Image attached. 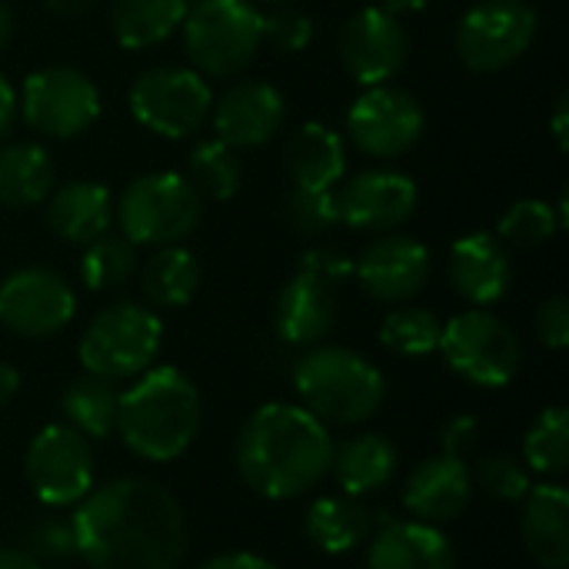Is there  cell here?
I'll list each match as a JSON object with an SVG mask.
<instances>
[{
    "label": "cell",
    "mask_w": 569,
    "mask_h": 569,
    "mask_svg": "<svg viewBox=\"0 0 569 569\" xmlns=\"http://www.w3.org/2000/svg\"><path fill=\"white\" fill-rule=\"evenodd\" d=\"M77 557L90 569H180L187 520L177 497L147 477L93 487L70 517Z\"/></svg>",
    "instance_id": "obj_1"
},
{
    "label": "cell",
    "mask_w": 569,
    "mask_h": 569,
    "mask_svg": "<svg viewBox=\"0 0 569 569\" xmlns=\"http://www.w3.org/2000/svg\"><path fill=\"white\" fill-rule=\"evenodd\" d=\"M330 430L297 403H263L253 410L237 440L233 467L263 500H297L330 477Z\"/></svg>",
    "instance_id": "obj_2"
},
{
    "label": "cell",
    "mask_w": 569,
    "mask_h": 569,
    "mask_svg": "<svg viewBox=\"0 0 569 569\" xmlns=\"http://www.w3.org/2000/svg\"><path fill=\"white\" fill-rule=\"evenodd\" d=\"M203 423L197 383L177 367H150L120 393L117 433L123 447L150 463H170L190 450Z\"/></svg>",
    "instance_id": "obj_3"
},
{
    "label": "cell",
    "mask_w": 569,
    "mask_h": 569,
    "mask_svg": "<svg viewBox=\"0 0 569 569\" xmlns=\"http://www.w3.org/2000/svg\"><path fill=\"white\" fill-rule=\"evenodd\" d=\"M300 407L330 427H360L377 417L387 400L383 373L357 350L310 347L293 367Z\"/></svg>",
    "instance_id": "obj_4"
},
{
    "label": "cell",
    "mask_w": 569,
    "mask_h": 569,
    "mask_svg": "<svg viewBox=\"0 0 569 569\" xmlns=\"http://www.w3.org/2000/svg\"><path fill=\"white\" fill-rule=\"evenodd\" d=\"M180 30L193 70L213 80L240 77L263 50V10L250 0H197Z\"/></svg>",
    "instance_id": "obj_5"
},
{
    "label": "cell",
    "mask_w": 569,
    "mask_h": 569,
    "mask_svg": "<svg viewBox=\"0 0 569 569\" xmlns=\"http://www.w3.org/2000/svg\"><path fill=\"white\" fill-rule=\"evenodd\" d=\"M203 213V197L183 173L153 170L130 180L113 207L120 233L133 247H173L183 243Z\"/></svg>",
    "instance_id": "obj_6"
},
{
    "label": "cell",
    "mask_w": 569,
    "mask_h": 569,
    "mask_svg": "<svg viewBox=\"0 0 569 569\" xmlns=\"http://www.w3.org/2000/svg\"><path fill=\"white\" fill-rule=\"evenodd\" d=\"M163 343L160 317L133 300L103 307L83 330L77 343L80 367L103 380H133L153 367Z\"/></svg>",
    "instance_id": "obj_7"
},
{
    "label": "cell",
    "mask_w": 569,
    "mask_h": 569,
    "mask_svg": "<svg viewBox=\"0 0 569 569\" xmlns=\"http://www.w3.org/2000/svg\"><path fill=\"white\" fill-rule=\"evenodd\" d=\"M437 350L460 380L483 390H500L513 383L523 367L520 337L507 320L483 307L463 310L453 320H447Z\"/></svg>",
    "instance_id": "obj_8"
},
{
    "label": "cell",
    "mask_w": 569,
    "mask_h": 569,
    "mask_svg": "<svg viewBox=\"0 0 569 569\" xmlns=\"http://www.w3.org/2000/svg\"><path fill=\"white\" fill-rule=\"evenodd\" d=\"M130 113L133 120L167 140H183L210 120L213 90L203 73L193 67L160 63L137 73L130 83Z\"/></svg>",
    "instance_id": "obj_9"
},
{
    "label": "cell",
    "mask_w": 569,
    "mask_h": 569,
    "mask_svg": "<svg viewBox=\"0 0 569 569\" xmlns=\"http://www.w3.org/2000/svg\"><path fill=\"white\" fill-rule=\"evenodd\" d=\"M17 110L30 130L70 140L100 117V90L83 70L70 63H50L27 73Z\"/></svg>",
    "instance_id": "obj_10"
},
{
    "label": "cell",
    "mask_w": 569,
    "mask_h": 569,
    "mask_svg": "<svg viewBox=\"0 0 569 569\" xmlns=\"http://www.w3.org/2000/svg\"><path fill=\"white\" fill-rule=\"evenodd\" d=\"M537 40V10L527 0H480L457 23V53L473 73L517 63Z\"/></svg>",
    "instance_id": "obj_11"
},
{
    "label": "cell",
    "mask_w": 569,
    "mask_h": 569,
    "mask_svg": "<svg viewBox=\"0 0 569 569\" xmlns=\"http://www.w3.org/2000/svg\"><path fill=\"white\" fill-rule=\"evenodd\" d=\"M23 480L47 510L77 507L93 490V450L67 423L43 427L23 453Z\"/></svg>",
    "instance_id": "obj_12"
},
{
    "label": "cell",
    "mask_w": 569,
    "mask_h": 569,
    "mask_svg": "<svg viewBox=\"0 0 569 569\" xmlns=\"http://www.w3.org/2000/svg\"><path fill=\"white\" fill-rule=\"evenodd\" d=\"M427 113L420 100L393 83L367 87L347 113V140L373 160H397L423 137Z\"/></svg>",
    "instance_id": "obj_13"
},
{
    "label": "cell",
    "mask_w": 569,
    "mask_h": 569,
    "mask_svg": "<svg viewBox=\"0 0 569 569\" xmlns=\"http://www.w3.org/2000/svg\"><path fill=\"white\" fill-rule=\"evenodd\" d=\"M77 313V293L50 267H20L0 280V323L27 340L60 333Z\"/></svg>",
    "instance_id": "obj_14"
},
{
    "label": "cell",
    "mask_w": 569,
    "mask_h": 569,
    "mask_svg": "<svg viewBox=\"0 0 569 569\" xmlns=\"http://www.w3.org/2000/svg\"><path fill=\"white\" fill-rule=\"evenodd\" d=\"M340 60L347 73L363 87L390 83L410 57V37L400 17L387 13L383 7H363L340 27L337 40Z\"/></svg>",
    "instance_id": "obj_15"
},
{
    "label": "cell",
    "mask_w": 569,
    "mask_h": 569,
    "mask_svg": "<svg viewBox=\"0 0 569 569\" xmlns=\"http://www.w3.org/2000/svg\"><path fill=\"white\" fill-rule=\"evenodd\" d=\"M430 270V250L403 233H380V240H373L353 263L357 283L380 303H410L427 287Z\"/></svg>",
    "instance_id": "obj_16"
},
{
    "label": "cell",
    "mask_w": 569,
    "mask_h": 569,
    "mask_svg": "<svg viewBox=\"0 0 569 569\" xmlns=\"http://www.w3.org/2000/svg\"><path fill=\"white\" fill-rule=\"evenodd\" d=\"M417 210V183L400 170H363L337 190L340 223L363 233H390Z\"/></svg>",
    "instance_id": "obj_17"
},
{
    "label": "cell",
    "mask_w": 569,
    "mask_h": 569,
    "mask_svg": "<svg viewBox=\"0 0 569 569\" xmlns=\"http://www.w3.org/2000/svg\"><path fill=\"white\" fill-rule=\"evenodd\" d=\"M287 117L283 93L267 80H233L220 97H213L210 120L217 140L230 143L233 150L263 147L277 137Z\"/></svg>",
    "instance_id": "obj_18"
},
{
    "label": "cell",
    "mask_w": 569,
    "mask_h": 569,
    "mask_svg": "<svg viewBox=\"0 0 569 569\" xmlns=\"http://www.w3.org/2000/svg\"><path fill=\"white\" fill-rule=\"evenodd\" d=\"M447 273L453 290L473 307H493L510 293L513 260L500 237L493 233H467L453 240L447 257Z\"/></svg>",
    "instance_id": "obj_19"
},
{
    "label": "cell",
    "mask_w": 569,
    "mask_h": 569,
    "mask_svg": "<svg viewBox=\"0 0 569 569\" xmlns=\"http://www.w3.org/2000/svg\"><path fill=\"white\" fill-rule=\"evenodd\" d=\"M473 500V473L467 460L457 457H427L413 473L407 477L403 487V507L413 520L443 527L457 520Z\"/></svg>",
    "instance_id": "obj_20"
},
{
    "label": "cell",
    "mask_w": 569,
    "mask_h": 569,
    "mask_svg": "<svg viewBox=\"0 0 569 569\" xmlns=\"http://www.w3.org/2000/svg\"><path fill=\"white\" fill-rule=\"evenodd\" d=\"M337 323V290L313 273L297 270L277 293L273 327L290 347H320Z\"/></svg>",
    "instance_id": "obj_21"
},
{
    "label": "cell",
    "mask_w": 569,
    "mask_h": 569,
    "mask_svg": "<svg viewBox=\"0 0 569 569\" xmlns=\"http://www.w3.org/2000/svg\"><path fill=\"white\" fill-rule=\"evenodd\" d=\"M457 557L440 527L390 520L367 540V569H453Z\"/></svg>",
    "instance_id": "obj_22"
},
{
    "label": "cell",
    "mask_w": 569,
    "mask_h": 569,
    "mask_svg": "<svg viewBox=\"0 0 569 569\" xmlns=\"http://www.w3.org/2000/svg\"><path fill=\"white\" fill-rule=\"evenodd\" d=\"M390 520H393L390 513H377L363 500L347 497V493H340V497H317L307 507L303 533H307V540L320 553L343 557V553L363 547L373 537V530L390 523Z\"/></svg>",
    "instance_id": "obj_23"
},
{
    "label": "cell",
    "mask_w": 569,
    "mask_h": 569,
    "mask_svg": "<svg viewBox=\"0 0 569 569\" xmlns=\"http://www.w3.org/2000/svg\"><path fill=\"white\" fill-rule=\"evenodd\" d=\"M47 227L53 237L87 247L103 237L113 223V197L97 180H70L50 190L47 197Z\"/></svg>",
    "instance_id": "obj_24"
},
{
    "label": "cell",
    "mask_w": 569,
    "mask_h": 569,
    "mask_svg": "<svg viewBox=\"0 0 569 569\" xmlns=\"http://www.w3.org/2000/svg\"><path fill=\"white\" fill-rule=\"evenodd\" d=\"M520 537L540 569L569 567V493L560 483L530 487L523 500Z\"/></svg>",
    "instance_id": "obj_25"
},
{
    "label": "cell",
    "mask_w": 569,
    "mask_h": 569,
    "mask_svg": "<svg viewBox=\"0 0 569 569\" xmlns=\"http://www.w3.org/2000/svg\"><path fill=\"white\" fill-rule=\"evenodd\" d=\"M283 167L293 187L330 190L347 173V143L327 123H300L283 143Z\"/></svg>",
    "instance_id": "obj_26"
},
{
    "label": "cell",
    "mask_w": 569,
    "mask_h": 569,
    "mask_svg": "<svg viewBox=\"0 0 569 569\" xmlns=\"http://www.w3.org/2000/svg\"><path fill=\"white\" fill-rule=\"evenodd\" d=\"M400 467V453L383 433H357L343 443H333L330 473L347 497H370L383 490Z\"/></svg>",
    "instance_id": "obj_27"
},
{
    "label": "cell",
    "mask_w": 569,
    "mask_h": 569,
    "mask_svg": "<svg viewBox=\"0 0 569 569\" xmlns=\"http://www.w3.org/2000/svg\"><path fill=\"white\" fill-rule=\"evenodd\" d=\"M57 170L50 153L40 143L13 140L0 147V203L23 210L37 207L57 187Z\"/></svg>",
    "instance_id": "obj_28"
},
{
    "label": "cell",
    "mask_w": 569,
    "mask_h": 569,
    "mask_svg": "<svg viewBox=\"0 0 569 569\" xmlns=\"http://www.w3.org/2000/svg\"><path fill=\"white\" fill-rule=\"evenodd\" d=\"M117 403H120L117 383L87 370L73 377L60 393L63 423L77 430L83 440H107L117 430Z\"/></svg>",
    "instance_id": "obj_29"
},
{
    "label": "cell",
    "mask_w": 569,
    "mask_h": 569,
    "mask_svg": "<svg viewBox=\"0 0 569 569\" xmlns=\"http://www.w3.org/2000/svg\"><path fill=\"white\" fill-rule=\"evenodd\" d=\"M187 10V0H113L110 27L120 47L147 50L163 43L173 30H180Z\"/></svg>",
    "instance_id": "obj_30"
},
{
    "label": "cell",
    "mask_w": 569,
    "mask_h": 569,
    "mask_svg": "<svg viewBox=\"0 0 569 569\" xmlns=\"http://www.w3.org/2000/svg\"><path fill=\"white\" fill-rule=\"evenodd\" d=\"M197 287H200V263L183 243L157 247L140 270L143 300L160 310L187 307L193 300Z\"/></svg>",
    "instance_id": "obj_31"
},
{
    "label": "cell",
    "mask_w": 569,
    "mask_h": 569,
    "mask_svg": "<svg viewBox=\"0 0 569 569\" xmlns=\"http://www.w3.org/2000/svg\"><path fill=\"white\" fill-rule=\"evenodd\" d=\"M187 167H190L187 180L193 183V190L200 197L230 200L243 187V160H240V150H233L230 143H223L217 137L213 140H200L190 150Z\"/></svg>",
    "instance_id": "obj_32"
},
{
    "label": "cell",
    "mask_w": 569,
    "mask_h": 569,
    "mask_svg": "<svg viewBox=\"0 0 569 569\" xmlns=\"http://www.w3.org/2000/svg\"><path fill=\"white\" fill-rule=\"evenodd\" d=\"M523 463L527 470L540 473L543 480L563 477L569 467V410L567 407H547L537 413L523 437Z\"/></svg>",
    "instance_id": "obj_33"
},
{
    "label": "cell",
    "mask_w": 569,
    "mask_h": 569,
    "mask_svg": "<svg viewBox=\"0 0 569 569\" xmlns=\"http://www.w3.org/2000/svg\"><path fill=\"white\" fill-rule=\"evenodd\" d=\"M440 333H443V320L433 310L410 307V303H400L380 323V343L390 353L407 357V360H420V357L437 353Z\"/></svg>",
    "instance_id": "obj_34"
},
{
    "label": "cell",
    "mask_w": 569,
    "mask_h": 569,
    "mask_svg": "<svg viewBox=\"0 0 569 569\" xmlns=\"http://www.w3.org/2000/svg\"><path fill=\"white\" fill-rule=\"evenodd\" d=\"M137 273V247L123 233H103L83 247L80 257V280L87 290L107 293L120 290Z\"/></svg>",
    "instance_id": "obj_35"
},
{
    "label": "cell",
    "mask_w": 569,
    "mask_h": 569,
    "mask_svg": "<svg viewBox=\"0 0 569 569\" xmlns=\"http://www.w3.org/2000/svg\"><path fill=\"white\" fill-rule=\"evenodd\" d=\"M563 217L557 213L553 203L547 200H517L507 207V213L500 217V240L520 250H533L543 247L557 237V230H563Z\"/></svg>",
    "instance_id": "obj_36"
},
{
    "label": "cell",
    "mask_w": 569,
    "mask_h": 569,
    "mask_svg": "<svg viewBox=\"0 0 569 569\" xmlns=\"http://www.w3.org/2000/svg\"><path fill=\"white\" fill-rule=\"evenodd\" d=\"M283 220L290 223L293 233L303 237H320L340 223L337 213V187L330 190H313V187H293L283 200Z\"/></svg>",
    "instance_id": "obj_37"
},
{
    "label": "cell",
    "mask_w": 569,
    "mask_h": 569,
    "mask_svg": "<svg viewBox=\"0 0 569 569\" xmlns=\"http://www.w3.org/2000/svg\"><path fill=\"white\" fill-rule=\"evenodd\" d=\"M473 487H480L483 493H490L500 503H523L533 480L530 470L520 457L513 453H490L480 460L477 473H473Z\"/></svg>",
    "instance_id": "obj_38"
},
{
    "label": "cell",
    "mask_w": 569,
    "mask_h": 569,
    "mask_svg": "<svg viewBox=\"0 0 569 569\" xmlns=\"http://www.w3.org/2000/svg\"><path fill=\"white\" fill-rule=\"evenodd\" d=\"M263 43L280 53H300L313 43V20L287 3H277L263 13Z\"/></svg>",
    "instance_id": "obj_39"
},
{
    "label": "cell",
    "mask_w": 569,
    "mask_h": 569,
    "mask_svg": "<svg viewBox=\"0 0 569 569\" xmlns=\"http://www.w3.org/2000/svg\"><path fill=\"white\" fill-rule=\"evenodd\" d=\"M20 550H27L40 563L43 560H70V557H77V543H73L70 520H60V517L30 520L27 530H23V547Z\"/></svg>",
    "instance_id": "obj_40"
},
{
    "label": "cell",
    "mask_w": 569,
    "mask_h": 569,
    "mask_svg": "<svg viewBox=\"0 0 569 569\" xmlns=\"http://www.w3.org/2000/svg\"><path fill=\"white\" fill-rule=\"evenodd\" d=\"M303 273H313L317 280L330 283L333 290H340L347 280H353V260L340 250H330V247H313L300 257V267Z\"/></svg>",
    "instance_id": "obj_41"
},
{
    "label": "cell",
    "mask_w": 569,
    "mask_h": 569,
    "mask_svg": "<svg viewBox=\"0 0 569 569\" xmlns=\"http://www.w3.org/2000/svg\"><path fill=\"white\" fill-rule=\"evenodd\" d=\"M533 327H537V337L543 347L550 350H567L569 343V300L563 293L543 300L537 307V317H533Z\"/></svg>",
    "instance_id": "obj_42"
},
{
    "label": "cell",
    "mask_w": 569,
    "mask_h": 569,
    "mask_svg": "<svg viewBox=\"0 0 569 569\" xmlns=\"http://www.w3.org/2000/svg\"><path fill=\"white\" fill-rule=\"evenodd\" d=\"M477 440H480V423H477V417L460 413V417H453V420H447V423H443L440 447H443V453H447V457L463 460V457L477 447Z\"/></svg>",
    "instance_id": "obj_43"
},
{
    "label": "cell",
    "mask_w": 569,
    "mask_h": 569,
    "mask_svg": "<svg viewBox=\"0 0 569 569\" xmlns=\"http://www.w3.org/2000/svg\"><path fill=\"white\" fill-rule=\"evenodd\" d=\"M197 569H277V567H273L270 560L257 557V553H243V550H237V553L210 557V560H203Z\"/></svg>",
    "instance_id": "obj_44"
},
{
    "label": "cell",
    "mask_w": 569,
    "mask_h": 569,
    "mask_svg": "<svg viewBox=\"0 0 569 569\" xmlns=\"http://www.w3.org/2000/svg\"><path fill=\"white\" fill-rule=\"evenodd\" d=\"M13 120H17V93H13L10 80L0 73V143L13 130Z\"/></svg>",
    "instance_id": "obj_45"
},
{
    "label": "cell",
    "mask_w": 569,
    "mask_h": 569,
    "mask_svg": "<svg viewBox=\"0 0 569 569\" xmlns=\"http://www.w3.org/2000/svg\"><path fill=\"white\" fill-rule=\"evenodd\" d=\"M43 3H47V10H50L53 17L73 20V17H83V13H90L97 0H43Z\"/></svg>",
    "instance_id": "obj_46"
},
{
    "label": "cell",
    "mask_w": 569,
    "mask_h": 569,
    "mask_svg": "<svg viewBox=\"0 0 569 569\" xmlns=\"http://www.w3.org/2000/svg\"><path fill=\"white\" fill-rule=\"evenodd\" d=\"M0 569H43V563L20 547H0Z\"/></svg>",
    "instance_id": "obj_47"
},
{
    "label": "cell",
    "mask_w": 569,
    "mask_h": 569,
    "mask_svg": "<svg viewBox=\"0 0 569 569\" xmlns=\"http://www.w3.org/2000/svg\"><path fill=\"white\" fill-rule=\"evenodd\" d=\"M567 113H569V97L567 93H560V97H557V103H553V137H557V147H560V150H567V143H569Z\"/></svg>",
    "instance_id": "obj_48"
},
{
    "label": "cell",
    "mask_w": 569,
    "mask_h": 569,
    "mask_svg": "<svg viewBox=\"0 0 569 569\" xmlns=\"http://www.w3.org/2000/svg\"><path fill=\"white\" fill-rule=\"evenodd\" d=\"M17 390H20V373L10 363L0 360V410L17 397Z\"/></svg>",
    "instance_id": "obj_49"
},
{
    "label": "cell",
    "mask_w": 569,
    "mask_h": 569,
    "mask_svg": "<svg viewBox=\"0 0 569 569\" xmlns=\"http://www.w3.org/2000/svg\"><path fill=\"white\" fill-rule=\"evenodd\" d=\"M430 0H380V7L387 10V13H393V17H403V13H417V10H423Z\"/></svg>",
    "instance_id": "obj_50"
},
{
    "label": "cell",
    "mask_w": 569,
    "mask_h": 569,
    "mask_svg": "<svg viewBox=\"0 0 569 569\" xmlns=\"http://www.w3.org/2000/svg\"><path fill=\"white\" fill-rule=\"evenodd\" d=\"M10 37H13V10L7 7V0H0V53L7 50Z\"/></svg>",
    "instance_id": "obj_51"
},
{
    "label": "cell",
    "mask_w": 569,
    "mask_h": 569,
    "mask_svg": "<svg viewBox=\"0 0 569 569\" xmlns=\"http://www.w3.org/2000/svg\"><path fill=\"white\" fill-rule=\"evenodd\" d=\"M263 3H270V7H277V3H287V0H263Z\"/></svg>",
    "instance_id": "obj_52"
},
{
    "label": "cell",
    "mask_w": 569,
    "mask_h": 569,
    "mask_svg": "<svg viewBox=\"0 0 569 569\" xmlns=\"http://www.w3.org/2000/svg\"><path fill=\"white\" fill-rule=\"evenodd\" d=\"M187 3H197V0H187Z\"/></svg>",
    "instance_id": "obj_53"
}]
</instances>
